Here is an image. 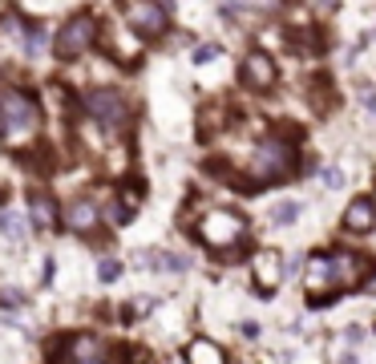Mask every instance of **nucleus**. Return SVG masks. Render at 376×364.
<instances>
[{
    "label": "nucleus",
    "instance_id": "nucleus-3",
    "mask_svg": "<svg viewBox=\"0 0 376 364\" xmlns=\"http://www.w3.org/2000/svg\"><path fill=\"white\" fill-rule=\"evenodd\" d=\"M37 126V101L21 89L0 93V138H25Z\"/></svg>",
    "mask_w": 376,
    "mask_h": 364
},
{
    "label": "nucleus",
    "instance_id": "nucleus-15",
    "mask_svg": "<svg viewBox=\"0 0 376 364\" xmlns=\"http://www.w3.org/2000/svg\"><path fill=\"white\" fill-rule=\"evenodd\" d=\"M33 223H37L41 231H49V227L57 223V214H53V199H45V194L33 199Z\"/></svg>",
    "mask_w": 376,
    "mask_h": 364
},
{
    "label": "nucleus",
    "instance_id": "nucleus-22",
    "mask_svg": "<svg viewBox=\"0 0 376 364\" xmlns=\"http://www.w3.org/2000/svg\"><path fill=\"white\" fill-rule=\"evenodd\" d=\"M315 4H320L324 13H332V9H336V0H315Z\"/></svg>",
    "mask_w": 376,
    "mask_h": 364
},
{
    "label": "nucleus",
    "instance_id": "nucleus-19",
    "mask_svg": "<svg viewBox=\"0 0 376 364\" xmlns=\"http://www.w3.org/2000/svg\"><path fill=\"white\" fill-rule=\"evenodd\" d=\"M150 308H154V300L142 296V303H130V316H142V312H150Z\"/></svg>",
    "mask_w": 376,
    "mask_h": 364
},
{
    "label": "nucleus",
    "instance_id": "nucleus-1",
    "mask_svg": "<svg viewBox=\"0 0 376 364\" xmlns=\"http://www.w3.org/2000/svg\"><path fill=\"white\" fill-rule=\"evenodd\" d=\"M364 259L352 251H328L312 255V264L303 271V288H308V303H328V296L348 291L356 284H364Z\"/></svg>",
    "mask_w": 376,
    "mask_h": 364
},
{
    "label": "nucleus",
    "instance_id": "nucleus-7",
    "mask_svg": "<svg viewBox=\"0 0 376 364\" xmlns=\"http://www.w3.org/2000/svg\"><path fill=\"white\" fill-rule=\"evenodd\" d=\"M85 110H89V118L101 122L105 130H122L125 122H130V105H125V98L118 89H93L85 98Z\"/></svg>",
    "mask_w": 376,
    "mask_h": 364
},
{
    "label": "nucleus",
    "instance_id": "nucleus-12",
    "mask_svg": "<svg viewBox=\"0 0 376 364\" xmlns=\"http://www.w3.org/2000/svg\"><path fill=\"white\" fill-rule=\"evenodd\" d=\"M376 227V202L372 199H352L348 211H344V231L352 235H368Z\"/></svg>",
    "mask_w": 376,
    "mask_h": 364
},
{
    "label": "nucleus",
    "instance_id": "nucleus-5",
    "mask_svg": "<svg viewBox=\"0 0 376 364\" xmlns=\"http://www.w3.org/2000/svg\"><path fill=\"white\" fill-rule=\"evenodd\" d=\"M98 41V21L89 13H77L73 21H65V28L57 33V57L61 61H73V57H81V53L89 49Z\"/></svg>",
    "mask_w": 376,
    "mask_h": 364
},
{
    "label": "nucleus",
    "instance_id": "nucleus-10",
    "mask_svg": "<svg viewBox=\"0 0 376 364\" xmlns=\"http://www.w3.org/2000/svg\"><path fill=\"white\" fill-rule=\"evenodd\" d=\"M283 259H279V251H271V247H263V251L255 255V288L263 291V296H271V291L279 288V284H283Z\"/></svg>",
    "mask_w": 376,
    "mask_h": 364
},
{
    "label": "nucleus",
    "instance_id": "nucleus-18",
    "mask_svg": "<svg viewBox=\"0 0 376 364\" xmlns=\"http://www.w3.org/2000/svg\"><path fill=\"white\" fill-rule=\"evenodd\" d=\"M0 303H4V308H25V291L21 288H4L0 291Z\"/></svg>",
    "mask_w": 376,
    "mask_h": 364
},
{
    "label": "nucleus",
    "instance_id": "nucleus-8",
    "mask_svg": "<svg viewBox=\"0 0 376 364\" xmlns=\"http://www.w3.org/2000/svg\"><path fill=\"white\" fill-rule=\"evenodd\" d=\"M130 9H125V16H130V25H134V33H142V37H162L166 25H170V13H166L158 0H125Z\"/></svg>",
    "mask_w": 376,
    "mask_h": 364
},
{
    "label": "nucleus",
    "instance_id": "nucleus-16",
    "mask_svg": "<svg viewBox=\"0 0 376 364\" xmlns=\"http://www.w3.org/2000/svg\"><path fill=\"white\" fill-rule=\"evenodd\" d=\"M271 219H276V223H296V219H300V202H279L276 211H271Z\"/></svg>",
    "mask_w": 376,
    "mask_h": 364
},
{
    "label": "nucleus",
    "instance_id": "nucleus-2",
    "mask_svg": "<svg viewBox=\"0 0 376 364\" xmlns=\"http://www.w3.org/2000/svg\"><path fill=\"white\" fill-rule=\"evenodd\" d=\"M199 239L207 247H214V251H235L239 243L247 239V223H243V214L226 211V207H214V211L202 214Z\"/></svg>",
    "mask_w": 376,
    "mask_h": 364
},
{
    "label": "nucleus",
    "instance_id": "nucleus-24",
    "mask_svg": "<svg viewBox=\"0 0 376 364\" xmlns=\"http://www.w3.org/2000/svg\"><path fill=\"white\" fill-rule=\"evenodd\" d=\"M340 364H356V356H344V360H340Z\"/></svg>",
    "mask_w": 376,
    "mask_h": 364
},
{
    "label": "nucleus",
    "instance_id": "nucleus-13",
    "mask_svg": "<svg viewBox=\"0 0 376 364\" xmlns=\"http://www.w3.org/2000/svg\"><path fill=\"white\" fill-rule=\"evenodd\" d=\"M187 364H226L223 348L214 344V340L199 336V340H190V348H187Z\"/></svg>",
    "mask_w": 376,
    "mask_h": 364
},
{
    "label": "nucleus",
    "instance_id": "nucleus-25",
    "mask_svg": "<svg viewBox=\"0 0 376 364\" xmlns=\"http://www.w3.org/2000/svg\"><path fill=\"white\" fill-rule=\"evenodd\" d=\"M162 9H170V0H162Z\"/></svg>",
    "mask_w": 376,
    "mask_h": 364
},
{
    "label": "nucleus",
    "instance_id": "nucleus-9",
    "mask_svg": "<svg viewBox=\"0 0 376 364\" xmlns=\"http://www.w3.org/2000/svg\"><path fill=\"white\" fill-rule=\"evenodd\" d=\"M243 81H247L251 89H271L276 85V61L267 57L263 49H251L247 57H243Z\"/></svg>",
    "mask_w": 376,
    "mask_h": 364
},
{
    "label": "nucleus",
    "instance_id": "nucleus-21",
    "mask_svg": "<svg viewBox=\"0 0 376 364\" xmlns=\"http://www.w3.org/2000/svg\"><path fill=\"white\" fill-rule=\"evenodd\" d=\"M364 340V328H348V344H360Z\"/></svg>",
    "mask_w": 376,
    "mask_h": 364
},
{
    "label": "nucleus",
    "instance_id": "nucleus-23",
    "mask_svg": "<svg viewBox=\"0 0 376 364\" xmlns=\"http://www.w3.org/2000/svg\"><path fill=\"white\" fill-rule=\"evenodd\" d=\"M364 288H368V291H376V276H368V279H364Z\"/></svg>",
    "mask_w": 376,
    "mask_h": 364
},
{
    "label": "nucleus",
    "instance_id": "nucleus-6",
    "mask_svg": "<svg viewBox=\"0 0 376 364\" xmlns=\"http://www.w3.org/2000/svg\"><path fill=\"white\" fill-rule=\"evenodd\" d=\"M53 364H105V344L98 336H69V340H57L53 344Z\"/></svg>",
    "mask_w": 376,
    "mask_h": 364
},
{
    "label": "nucleus",
    "instance_id": "nucleus-20",
    "mask_svg": "<svg viewBox=\"0 0 376 364\" xmlns=\"http://www.w3.org/2000/svg\"><path fill=\"white\" fill-rule=\"evenodd\" d=\"M214 53H219V49H214V45H207V49H199V53H194V61H211Z\"/></svg>",
    "mask_w": 376,
    "mask_h": 364
},
{
    "label": "nucleus",
    "instance_id": "nucleus-4",
    "mask_svg": "<svg viewBox=\"0 0 376 364\" xmlns=\"http://www.w3.org/2000/svg\"><path fill=\"white\" fill-rule=\"evenodd\" d=\"M291 166H296V150H291L288 138H263L255 146V158H251V170L255 178H288Z\"/></svg>",
    "mask_w": 376,
    "mask_h": 364
},
{
    "label": "nucleus",
    "instance_id": "nucleus-17",
    "mask_svg": "<svg viewBox=\"0 0 376 364\" xmlns=\"http://www.w3.org/2000/svg\"><path fill=\"white\" fill-rule=\"evenodd\" d=\"M98 276H101V284H113V279L122 276V264H118V259H101V264H98Z\"/></svg>",
    "mask_w": 376,
    "mask_h": 364
},
{
    "label": "nucleus",
    "instance_id": "nucleus-14",
    "mask_svg": "<svg viewBox=\"0 0 376 364\" xmlns=\"http://www.w3.org/2000/svg\"><path fill=\"white\" fill-rule=\"evenodd\" d=\"M0 231H4V239H9V243H25L28 223L21 219V214H13V211H0Z\"/></svg>",
    "mask_w": 376,
    "mask_h": 364
},
{
    "label": "nucleus",
    "instance_id": "nucleus-11",
    "mask_svg": "<svg viewBox=\"0 0 376 364\" xmlns=\"http://www.w3.org/2000/svg\"><path fill=\"white\" fill-rule=\"evenodd\" d=\"M65 227H69L73 235H93V231L101 227V211L89 199H77V202L65 207Z\"/></svg>",
    "mask_w": 376,
    "mask_h": 364
}]
</instances>
